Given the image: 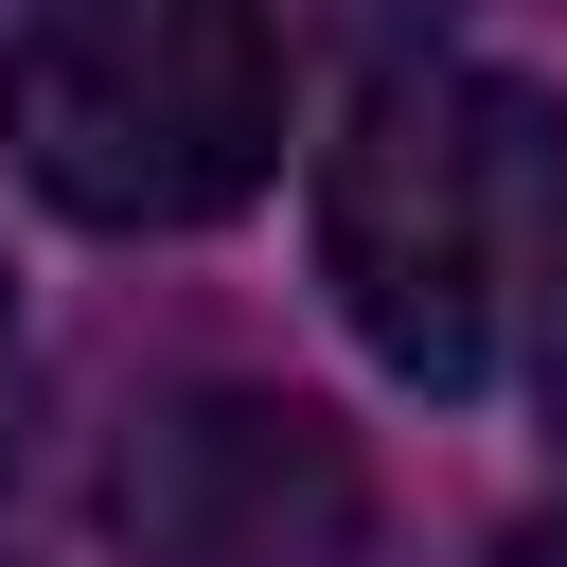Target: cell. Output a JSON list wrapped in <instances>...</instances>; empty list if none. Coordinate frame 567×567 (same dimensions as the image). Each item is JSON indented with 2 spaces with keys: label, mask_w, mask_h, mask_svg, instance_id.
Here are the masks:
<instances>
[{
  "label": "cell",
  "mask_w": 567,
  "mask_h": 567,
  "mask_svg": "<svg viewBox=\"0 0 567 567\" xmlns=\"http://www.w3.org/2000/svg\"><path fill=\"white\" fill-rule=\"evenodd\" d=\"M461 0H266V35H284V71L301 53H354V71H408L425 35H443Z\"/></svg>",
  "instance_id": "4"
},
{
  "label": "cell",
  "mask_w": 567,
  "mask_h": 567,
  "mask_svg": "<svg viewBox=\"0 0 567 567\" xmlns=\"http://www.w3.org/2000/svg\"><path fill=\"white\" fill-rule=\"evenodd\" d=\"M0 159L89 230H213L284 159L266 0H35L0 35Z\"/></svg>",
  "instance_id": "2"
},
{
  "label": "cell",
  "mask_w": 567,
  "mask_h": 567,
  "mask_svg": "<svg viewBox=\"0 0 567 567\" xmlns=\"http://www.w3.org/2000/svg\"><path fill=\"white\" fill-rule=\"evenodd\" d=\"M319 284L408 390H496L567 337V89L532 71H372L319 159Z\"/></svg>",
  "instance_id": "1"
},
{
  "label": "cell",
  "mask_w": 567,
  "mask_h": 567,
  "mask_svg": "<svg viewBox=\"0 0 567 567\" xmlns=\"http://www.w3.org/2000/svg\"><path fill=\"white\" fill-rule=\"evenodd\" d=\"M549 408H567V354H549Z\"/></svg>",
  "instance_id": "5"
},
{
  "label": "cell",
  "mask_w": 567,
  "mask_h": 567,
  "mask_svg": "<svg viewBox=\"0 0 567 567\" xmlns=\"http://www.w3.org/2000/svg\"><path fill=\"white\" fill-rule=\"evenodd\" d=\"M0 337H18V284H0Z\"/></svg>",
  "instance_id": "6"
},
{
  "label": "cell",
  "mask_w": 567,
  "mask_h": 567,
  "mask_svg": "<svg viewBox=\"0 0 567 567\" xmlns=\"http://www.w3.org/2000/svg\"><path fill=\"white\" fill-rule=\"evenodd\" d=\"M354 549H372V478L337 408L266 372H159L89 408V443H53L0 514V567H354Z\"/></svg>",
  "instance_id": "3"
}]
</instances>
